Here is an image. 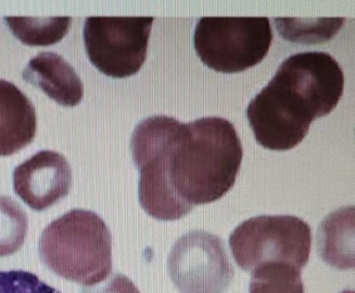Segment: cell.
<instances>
[{
    "label": "cell",
    "mask_w": 355,
    "mask_h": 293,
    "mask_svg": "<svg viewBox=\"0 0 355 293\" xmlns=\"http://www.w3.org/2000/svg\"><path fill=\"white\" fill-rule=\"evenodd\" d=\"M243 148L234 125L208 116L180 122L155 159L173 191L191 209L220 198L234 186Z\"/></svg>",
    "instance_id": "cell-1"
},
{
    "label": "cell",
    "mask_w": 355,
    "mask_h": 293,
    "mask_svg": "<svg viewBox=\"0 0 355 293\" xmlns=\"http://www.w3.org/2000/svg\"><path fill=\"white\" fill-rule=\"evenodd\" d=\"M44 264L67 280L89 286L112 272V236L92 211L74 208L50 223L39 240Z\"/></svg>",
    "instance_id": "cell-2"
},
{
    "label": "cell",
    "mask_w": 355,
    "mask_h": 293,
    "mask_svg": "<svg viewBox=\"0 0 355 293\" xmlns=\"http://www.w3.org/2000/svg\"><path fill=\"white\" fill-rule=\"evenodd\" d=\"M311 230L291 215H261L239 224L229 238L238 266L251 272L260 265L282 263L300 269L308 263Z\"/></svg>",
    "instance_id": "cell-3"
},
{
    "label": "cell",
    "mask_w": 355,
    "mask_h": 293,
    "mask_svg": "<svg viewBox=\"0 0 355 293\" xmlns=\"http://www.w3.org/2000/svg\"><path fill=\"white\" fill-rule=\"evenodd\" d=\"M273 34L266 17H202L196 26L193 44L209 68L237 73L259 63Z\"/></svg>",
    "instance_id": "cell-4"
},
{
    "label": "cell",
    "mask_w": 355,
    "mask_h": 293,
    "mask_svg": "<svg viewBox=\"0 0 355 293\" xmlns=\"http://www.w3.org/2000/svg\"><path fill=\"white\" fill-rule=\"evenodd\" d=\"M153 19L152 16L87 17L83 39L92 63L115 78L137 72L146 57Z\"/></svg>",
    "instance_id": "cell-5"
},
{
    "label": "cell",
    "mask_w": 355,
    "mask_h": 293,
    "mask_svg": "<svg viewBox=\"0 0 355 293\" xmlns=\"http://www.w3.org/2000/svg\"><path fill=\"white\" fill-rule=\"evenodd\" d=\"M167 269L182 293H223L235 274L225 240L200 229L183 234L174 242Z\"/></svg>",
    "instance_id": "cell-6"
},
{
    "label": "cell",
    "mask_w": 355,
    "mask_h": 293,
    "mask_svg": "<svg viewBox=\"0 0 355 293\" xmlns=\"http://www.w3.org/2000/svg\"><path fill=\"white\" fill-rule=\"evenodd\" d=\"M274 76L299 92L316 118L329 114L343 94V70L325 52L293 54L282 62Z\"/></svg>",
    "instance_id": "cell-7"
},
{
    "label": "cell",
    "mask_w": 355,
    "mask_h": 293,
    "mask_svg": "<svg viewBox=\"0 0 355 293\" xmlns=\"http://www.w3.org/2000/svg\"><path fill=\"white\" fill-rule=\"evenodd\" d=\"M70 165L61 154L41 150L13 171V188L32 209L41 211L66 197L71 188Z\"/></svg>",
    "instance_id": "cell-8"
},
{
    "label": "cell",
    "mask_w": 355,
    "mask_h": 293,
    "mask_svg": "<svg viewBox=\"0 0 355 293\" xmlns=\"http://www.w3.org/2000/svg\"><path fill=\"white\" fill-rule=\"evenodd\" d=\"M36 127L31 101L13 83L0 79V156L26 147L34 138Z\"/></svg>",
    "instance_id": "cell-9"
},
{
    "label": "cell",
    "mask_w": 355,
    "mask_h": 293,
    "mask_svg": "<svg viewBox=\"0 0 355 293\" xmlns=\"http://www.w3.org/2000/svg\"><path fill=\"white\" fill-rule=\"evenodd\" d=\"M21 76L62 105L74 106L83 98L82 80L72 66L57 53L40 52L30 60Z\"/></svg>",
    "instance_id": "cell-10"
},
{
    "label": "cell",
    "mask_w": 355,
    "mask_h": 293,
    "mask_svg": "<svg viewBox=\"0 0 355 293\" xmlns=\"http://www.w3.org/2000/svg\"><path fill=\"white\" fill-rule=\"evenodd\" d=\"M315 246L319 256L331 267L340 270L354 269V206L337 209L320 222Z\"/></svg>",
    "instance_id": "cell-11"
},
{
    "label": "cell",
    "mask_w": 355,
    "mask_h": 293,
    "mask_svg": "<svg viewBox=\"0 0 355 293\" xmlns=\"http://www.w3.org/2000/svg\"><path fill=\"white\" fill-rule=\"evenodd\" d=\"M13 35L24 44L47 46L60 41L67 33L71 17H6Z\"/></svg>",
    "instance_id": "cell-12"
},
{
    "label": "cell",
    "mask_w": 355,
    "mask_h": 293,
    "mask_svg": "<svg viewBox=\"0 0 355 293\" xmlns=\"http://www.w3.org/2000/svg\"><path fill=\"white\" fill-rule=\"evenodd\" d=\"M249 293H304L301 269L282 263H265L251 272Z\"/></svg>",
    "instance_id": "cell-13"
},
{
    "label": "cell",
    "mask_w": 355,
    "mask_h": 293,
    "mask_svg": "<svg viewBox=\"0 0 355 293\" xmlns=\"http://www.w3.org/2000/svg\"><path fill=\"white\" fill-rule=\"evenodd\" d=\"M27 229V215L20 205L8 196L0 195V257L22 246Z\"/></svg>",
    "instance_id": "cell-14"
},
{
    "label": "cell",
    "mask_w": 355,
    "mask_h": 293,
    "mask_svg": "<svg viewBox=\"0 0 355 293\" xmlns=\"http://www.w3.org/2000/svg\"><path fill=\"white\" fill-rule=\"evenodd\" d=\"M0 293H60L36 275L23 270L0 271Z\"/></svg>",
    "instance_id": "cell-15"
},
{
    "label": "cell",
    "mask_w": 355,
    "mask_h": 293,
    "mask_svg": "<svg viewBox=\"0 0 355 293\" xmlns=\"http://www.w3.org/2000/svg\"><path fill=\"white\" fill-rule=\"evenodd\" d=\"M80 293H140L133 282L121 273H113L108 278L92 285L84 287Z\"/></svg>",
    "instance_id": "cell-16"
}]
</instances>
